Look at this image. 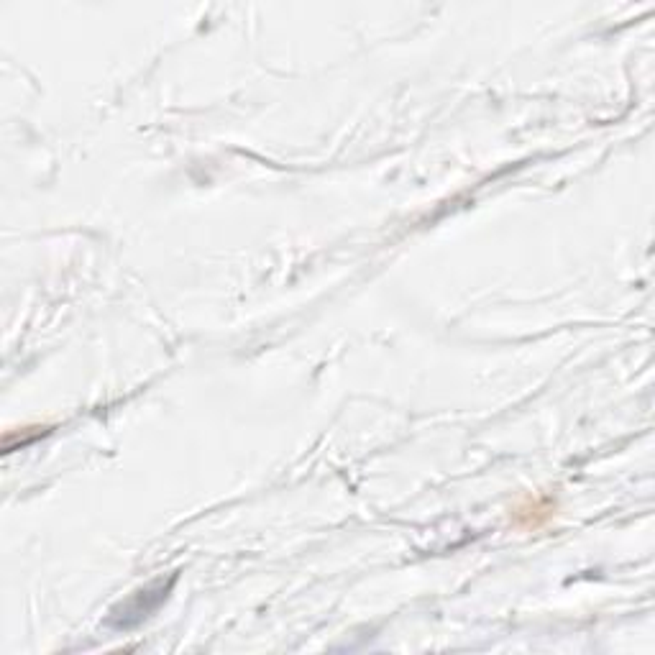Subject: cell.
I'll list each match as a JSON object with an SVG mask.
<instances>
[{
	"label": "cell",
	"mask_w": 655,
	"mask_h": 655,
	"mask_svg": "<svg viewBox=\"0 0 655 655\" xmlns=\"http://www.w3.org/2000/svg\"><path fill=\"white\" fill-rule=\"evenodd\" d=\"M172 581H169L167 586L159 584L157 589H144V592L136 594V597L131 599V602H126L121 607L123 615L113 612V617H111L113 625H116L118 630H126V627H134L136 622L144 620V617L149 615L151 609H157L159 602H164V599H167V592H169V586H172Z\"/></svg>",
	"instance_id": "6da1fadb"
}]
</instances>
